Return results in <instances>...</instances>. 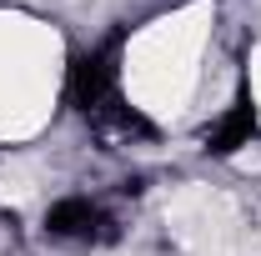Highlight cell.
<instances>
[{
	"label": "cell",
	"mask_w": 261,
	"mask_h": 256,
	"mask_svg": "<svg viewBox=\"0 0 261 256\" xmlns=\"http://www.w3.org/2000/svg\"><path fill=\"white\" fill-rule=\"evenodd\" d=\"M246 131H251V111H246V106H241V111H236V116H231L226 126L216 131V151H231V146H236V141H241V136H246Z\"/></svg>",
	"instance_id": "obj_2"
},
{
	"label": "cell",
	"mask_w": 261,
	"mask_h": 256,
	"mask_svg": "<svg viewBox=\"0 0 261 256\" xmlns=\"http://www.w3.org/2000/svg\"><path fill=\"white\" fill-rule=\"evenodd\" d=\"M96 226H100V211L91 201H61L50 211V231L56 236H96Z\"/></svg>",
	"instance_id": "obj_1"
}]
</instances>
